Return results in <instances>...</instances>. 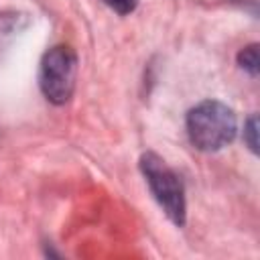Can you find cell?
<instances>
[{
	"label": "cell",
	"mask_w": 260,
	"mask_h": 260,
	"mask_svg": "<svg viewBox=\"0 0 260 260\" xmlns=\"http://www.w3.org/2000/svg\"><path fill=\"white\" fill-rule=\"evenodd\" d=\"M138 167L152 197L162 207L165 215L177 228H183L187 221V201H185V185L181 177L156 152L150 150L140 156Z\"/></svg>",
	"instance_id": "2"
},
{
	"label": "cell",
	"mask_w": 260,
	"mask_h": 260,
	"mask_svg": "<svg viewBox=\"0 0 260 260\" xmlns=\"http://www.w3.org/2000/svg\"><path fill=\"white\" fill-rule=\"evenodd\" d=\"M244 142L256 154L258 152V116L252 114L244 124Z\"/></svg>",
	"instance_id": "5"
},
{
	"label": "cell",
	"mask_w": 260,
	"mask_h": 260,
	"mask_svg": "<svg viewBox=\"0 0 260 260\" xmlns=\"http://www.w3.org/2000/svg\"><path fill=\"white\" fill-rule=\"evenodd\" d=\"M77 75V55L67 45H57L49 49L39 65V87L43 95L55 104L63 106L71 100Z\"/></svg>",
	"instance_id": "3"
},
{
	"label": "cell",
	"mask_w": 260,
	"mask_h": 260,
	"mask_svg": "<svg viewBox=\"0 0 260 260\" xmlns=\"http://www.w3.org/2000/svg\"><path fill=\"white\" fill-rule=\"evenodd\" d=\"M106 6H110L114 12H118L120 16H126L130 12L136 10L138 6V0H102Z\"/></svg>",
	"instance_id": "6"
},
{
	"label": "cell",
	"mask_w": 260,
	"mask_h": 260,
	"mask_svg": "<svg viewBox=\"0 0 260 260\" xmlns=\"http://www.w3.org/2000/svg\"><path fill=\"white\" fill-rule=\"evenodd\" d=\"M238 65H240V69L246 71L250 77H258L260 59H258V45H256V43L244 47V49L238 53Z\"/></svg>",
	"instance_id": "4"
},
{
	"label": "cell",
	"mask_w": 260,
	"mask_h": 260,
	"mask_svg": "<svg viewBox=\"0 0 260 260\" xmlns=\"http://www.w3.org/2000/svg\"><path fill=\"white\" fill-rule=\"evenodd\" d=\"M238 120L230 106L217 100H205L187 114V136L201 152H217L234 142Z\"/></svg>",
	"instance_id": "1"
}]
</instances>
